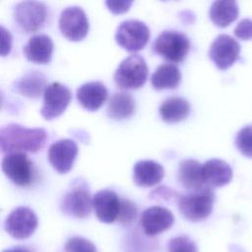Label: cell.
<instances>
[{"label": "cell", "instance_id": "1", "mask_svg": "<svg viewBox=\"0 0 252 252\" xmlns=\"http://www.w3.org/2000/svg\"><path fill=\"white\" fill-rule=\"evenodd\" d=\"M48 139L42 128H26L17 123H10L0 130V147L3 154L36 153Z\"/></svg>", "mask_w": 252, "mask_h": 252}, {"label": "cell", "instance_id": "2", "mask_svg": "<svg viewBox=\"0 0 252 252\" xmlns=\"http://www.w3.org/2000/svg\"><path fill=\"white\" fill-rule=\"evenodd\" d=\"M148 65L140 54L125 58L115 70L114 82L122 90H137L144 86L148 79Z\"/></svg>", "mask_w": 252, "mask_h": 252}, {"label": "cell", "instance_id": "3", "mask_svg": "<svg viewBox=\"0 0 252 252\" xmlns=\"http://www.w3.org/2000/svg\"><path fill=\"white\" fill-rule=\"evenodd\" d=\"M215 202V194L211 188L190 192L178 196L177 207L180 214L190 221H201L212 213Z\"/></svg>", "mask_w": 252, "mask_h": 252}, {"label": "cell", "instance_id": "4", "mask_svg": "<svg viewBox=\"0 0 252 252\" xmlns=\"http://www.w3.org/2000/svg\"><path fill=\"white\" fill-rule=\"evenodd\" d=\"M153 48L157 54L170 62H182L190 49V40L181 32L167 30L158 35Z\"/></svg>", "mask_w": 252, "mask_h": 252}, {"label": "cell", "instance_id": "5", "mask_svg": "<svg viewBox=\"0 0 252 252\" xmlns=\"http://www.w3.org/2000/svg\"><path fill=\"white\" fill-rule=\"evenodd\" d=\"M150 38L148 26L139 20L122 22L115 32V40L129 52H136L145 47Z\"/></svg>", "mask_w": 252, "mask_h": 252}, {"label": "cell", "instance_id": "6", "mask_svg": "<svg viewBox=\"0 0 252 252\" xmlns=\"http://www.w3.org/2000/svg\"><path fill=\"white\" fill-rule=\"evenodd\" d=\"M46 15V6L38 1L20 2L14 10V19L25 32H34L40 30L44 25Z\"/></svg>", "mask_w": 252, "mask_h": 252}, {"label": "cell", "instance_id": "7", "mask_svg": "<svg viewBox=\"0 0 252 252\" xmlns=\"http://www.w3.org/2000/svg\"><path fill=\"white\" fill-rule=\"evenodd\" d=\"M59 30L71 41H80L89 32V20L85 11L79 6L65 8L59 17Z\"/></svg>", "mask_w": 252, "mask_h": 252}, {"label": "cell", "instance_id": "8", "mask_svg": "<svg viewBox=\"0 0 252 252\" xmlns=\"http://www.w3.org/2000/svg\"><path fill=\"white\" fill-rule=\"evenodd\" d=\"M4 174L18 186H29L33 181V165L24 153H12L2 159Z\"/></svg>", "mask_w": 252, "mask_h": 252}, {"label": "cell", "instance_id": "9", "mask_svg": "<svg viewBox=\"0 0 252 252\" xmlns=\"http://www.w3.org/2000/svg\"><path fill=\"white\" fill-rule=\"evenodd\" d=\"M5 230L16 239L29 238L37 227V217L28 207L14 209L5 220Z\"/></svg>", "mask_w": 252, "mask_h": 252}, {"label": "cell", "instance_id": "10", "mask_svg": "<svg viewBox=\"0 0 252 252\" xmlns=\"http://www.w3.org/2000/svg\"><path fill=\"white\" fill-rule=\"evenodd\" d=\"M71 98L72 94L68 87L58 82L51 83L43 93V104L40 114L46 120L60 116L65 111Z\"/></svg>", "mask_w": 252, "mask_h": 252}, {"label": "cell", "instance_id": "11", "mask_svg": "<svg viewBox=\"0 0 252 252\" xmlns=\"http://www.w3.org/2000/svg\"><path fill=\"white\" fill-rule=\"evenodd\" d=\"M239 43L228 34L218 35L209 50L211 60L220 70H225L232 66L239 58Z\"/></svg>", "mask_w": 252, "mask_h": 252}, {"label": "cell", "instance_id": "12", "mask_svg": "<svg viewBox=\"0 0 252 252\" xmlns=\"http://www.w3.org/2000/svg\"><path fill=\"white\" fill-rule=\"evenodd\" d=\"M78 155V146L71 139H61L52 143L48 149V160L59 173H67L73 167Z\"/></svg>", "mask_w": 252, "mask_h": 252}, {"label": "cell", "instance_id": "13", "mask_svg": "<svg viewBox=\"0 0 252 252\" xmlns=\"http://www.w3.org/2000/svg\"><path fill=\"white\" fill-rule=\"evenodd\" d=\"M93 208V198L84 186H76L68 191L62 199V211L77 219L87 218Z\"/></svg>", "mask_w": 252, "mask_h": 252}, {"label": "cell", "instance_id": "14", "mask_svg": "<svg viewBox=\"0 0 252 252\" xmlns=\"http://www.w3.org/2000/svg\"><path fill=\"white\" fill-rule=\"evenodd\" d=\"M174 222L172 213L160 206L146 209L140 219V224L148 236H155L167 230Z\"/></svg>", "mask_w": 252, "mask_h": 252}, {"label": "cell", "instance_id": "15", "mask_svg": "<svg viewBox=\"0 0 252 252\" xmlns=\"http://www.w3.org/2000/svg\"><path fill=\"white\" fill-rule=\"evenodd\" d=\"M120 207L121 199L110 189H102L93 197V208L101 222L112 223L118 220Z\"/></svg>", "mask_w": 252, "mask_h": 252}, {"label": "cell", "instance_id": "16", "mask_svg": "<svg viewBox=\"0 0 252 252\" xmlns=\"http://www.w3.org/2000/svg\"><path fill=\"white\" fill-rule=\"evenodd\" d=\"M177 178L180 184L191 192L211 188L204 180L203 164L195 159H183L179 162Z\"/></svg>", "mask_w": 252, "mask_h": 252}, {"label": "cell", "instance_id": "17", "mask_svg": "<svg viewBox=\"0 0 252 252\" xmlns=\"http://www.w3.org/2000/svg\"><path fill=\"white\" fill-rule=\"evenodd\" d=\"M106 87L98 81L83 84L77 90V99L80 104L89 111L97 110L107 98Z\"/></svg>", "mask_w": 252, "mask_h": 252}, {"label": "cell", "instance_id": "18", "mask_svg": "<svg viewBox=\"0 0 252 252\" xmlns=\"http://www.w3.org/2000/svg\"><path fill=\"white\" fill-rule=\"evenodd\" d=\"M53 42L47 34L32 35L24 47V53L29 61L37 64H46L51 60Z\"/></svg>", "mask_w": 252, "mask_h": 252}, {"label": "cell", "instance_id": "19", "mask_svg": "<svg viewBox=\"0 0 252 252\" xmlns=\"http://www.w3.org/2000/svg\"><path fill=\"white\" fill-rule=\"evenodd\" d=\"M164 176L163 167L154 160H139L133 167V180L141 187L158 184Z\"/></svg>", "mask_w": 252, "mask_h": 252}, {"label": "cell", "instance_id": "20", "mask_svg": "<svg viewBox=\"0 0 252 252\" xmlns=\"http://www.w3.org/2000/svg\"><path fill=\"white\" fill-rule=\"evenodd\" d=\"M203 176L208 186L220 187L230 182L232 169L224 160L212 158L203 164Z\"/></svg>", "mask_w": 252, "mask_h": 252}, {"label": "cell", "instance_id": "21", "mask_svg": "<svg viewBox=\"0 0 252 252\" xmlns=\"http://www.w3.org/2000/svg\"><path fill=\"white\" fill-rule=\"evenodd\" d=\"M135 107V100L130 94L117 92L108 100L106 114L113 120H123L134 114Z\"/></svg>", "mask_w": 252, "mask_h": 252}, {"label": "cell", "instance_id": "22", "mask_svg": "<svg viewBox=\"0 0 252 252\" xmlns=\"http://www.w3.org/2000/svg\"><path fill=\"white\" fill-rule=\"evenodd\" d=\"M181 81L179 68L173 63L159 65L151 77V84L155 90L175 89Z\"/></svg>", "mask_w": 252, "mask_h": 252}, {"label": "cell", "instance_id": "23", "mask_svg": "<svg viewBox=\"0 0 252 252\" xmlns=\"http://www.w3.org/2000/svg\"><path fill=\"white\" fill-rule=\"evenodd\" d=\"M190 113V103L181 96L166 98L159 106V115L164 122L175 123L185 119Z\"/></svg>", "mask_w": 252, "mask_h": 252}, {"label": "cell", "instance_id": "24", "mask_svg": "<svg viewBox=\"0 0 252 252\" xmlns=\"http://www.w3.org/2000/svg\"><path fill=\"white\" fill-rule=\"evenodd\" d=\"M209 16L214 25L225 28L238 17L237 3L232 0L215 1L211 5Z\"/></svg>", "mask_w": 252, "mask_h": 252}, {"label": "cell", "instance_id": "25", "mask_svg": "<svg viewBox=\"0 0 252 252\" xmlns=\"http://www.w3.org/2000/svg\"><path fill=\"white\" fill-rule=\"evenodd\" d=\"M47 88L45 76L37 71H31L25 74L16 82V90L25 96L38 97Z\"/></svg>", "mask_w": 252, "mask_h": 252}, {"label": "cell", "instance_id": "26", "mask_svg": "<svg viewBox=\"0 0 252 252\" xmlns=\"http://www.w3.org/2000/svg\"><path fill=\"white\" fill-rule=\"evenodd\" d=\"M235 144L242 155L248 158H252V125L243 127L237 133Z\"/></svg>", "mask_w": 252, "mask_h": 252}, {"label": "cell", "instance_id": "27", "mask_svg": "<svg viewBox=\"0 0 252 252\" xmlns=\"http://www.w3.org/2000/svg\"><path fill=\"white\" fill-rule=\"evenodd\" d=\"M64 250L65 252H97L94 243L81 236L69 238L65 243Z\"/></svg>", "mask_w": 252, "mask_h": 252}, {"label": "cell", "instance_id": "28", "mask_svg": "<svg viewBox=\"0 0 252 252\" xmlns=\"http://www.w3.org/2000/svg\"><path fill=\"white\" fill-rule=\"evenodd\" d=\"M168 252H198V249L188 236L179 235L169 240Z\"/></svg>", "mask_w": 252, "mask_h": 252}, {"label": "cell", "instance_id": "29", "mask_svg": "<svg viewBox=\"0 0 252 252\" xmlns=\"http://www.w3.org/2000/svg\"><path fill=\"white\" fill-rule=\"evenodd\" d=\"M137 215V208L136 205L127 199H121V207L120 213L118 217V220L121 223L128 224L133 221Z\"/></svg>", "mask_w": 252, "mask_h": 252}, {"label": "cell", "instance_id": "30", "mask_svg": "<svg viewBox=\"0 0 252 252\" xmlns=\"http://www.w3.org/2000/svg\"><path fill=\"white\" fill-rule=\"evenodd\" d=\"M234 34L240 39L248 40L252 38V20L244 19L240 21L234 29Z\"/></svg>", "mask_w": 252, "mask_h": 252}, {"label": "cell", "instance_id": "31", "mask_svg": "<svg viewBox=\"0 0 252 252\" xmlns=\"http://www.w3.org/2000/svg\"><path fill=\"white\" fill-rule=\"evenodd\" d=\"M132 4H133V1H131V0H118V1L117 0L116 1L108 0V1H105L106 7L113 14H121V13L127 12Z\"/></svg>", "mask_w": 252, "mask_h": 252}, {"label": "cell", "instance_id": "32", "mask_svg": "<svg viewBox=\"0 0 252 252\" xmlns=\"http://www.w3.org/2000/svg\"><path fill=\"white\" fill-rule=\"evenodd\" d=\"M1 55L5 56L11 51L12 35L8 30L1 26Z\"/></svg>", "mask_w": 252, "mask_h": 252}, {"label": "cell", "instance_id": "33", "mask_svg": "<svg viewBox=\"0 0 252 252\" xmlns=\"http://www.w3.org/2000/svg\"><path fill=\"white\" fill-rule=\"evenodd\" d=\"M3 252H31L29 249L25 248V247H21V246H17V247H13L11 249H6L3 250Z\"/></svg>", "mask_w": 252, "mask_h": 252}]
</instances>
